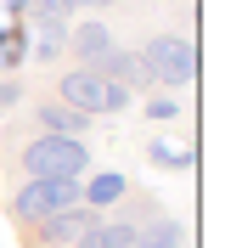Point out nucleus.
I'll use <instances>...</instances> for the list:
<instances>
[{"mask_svg": "<svg viewBox=\"0 0 242 248\" xmlns=\"http://www.w3.org/2000/svg\"><path fill=\"white\" fill-rule=\"evenodd\" d=\"M6 170L12 181H85L91 175V153L74 136H23L17 147H6Z\"/></svg>", "mask_w": 242, "mask_h": 248, "instance_id": "f257e3e1", "label": "nucleus"}, {"mask_svg": "<svg viewBox=\"0 0 242 248\" xmlns=\"http://www.w3.org/2000/svg\"><path fill=\"white\" fill-rule=\"evenodd\" d=\"M51 102L96 119V113H130L136 96L124 91V85H113L107 74H96V68H62V74L51 79Z\"/></svg>", "mask_w": 242, "mask_h": 248, "instance_id": "f03ea898", "label": "nucleus"}, {"mask_svg": "<svg viewBox=\"0 0 242 248\" xmlns=\"http://www.w3.org/2000/svg\"><path fill=\"white\" fill-rule=\"evenodd\" d=\"M74 203H85L79 181H17L12 198H6V220L17 226V237H29L40 220L62 215V209H74Z\"/></svg>", "mask_w": 242, "mask_h": 248, "instance_id": "7ed1b4c3", "label": "nucleus"}, {"mask_svg": "<svg viewBox=\"0 0 242 248\" xmlns=\"http://www.w3.org/2000/svg\"><path fill=\"white\" fill-rule=\"evenodd\" d=\"M141 62L158 91H186L197 79V40L192 34H152L141 46Z\"/></svg>", "mask_w": 242, "mask_h": 248, "instance_id": "20e7f679", "label": "nucleus"}, {"mask_svg": "<svg viewBox=\"0 0 242 248\" xmlns=\"http://www.w3.org/2000/svg\"><path fill=\"white\" fill-rule=\"evenodd\" d=\"M96 74H107L113 85H124L130 96H152V91H158L152 74H147V62H141V51H130V46H113L102 62H96Z\"/></svg>", "mask_w": 242, "mask_h": 248, "instance_id": "39448f33", "label": "nucleus"}, {"mask_svg": "<svg viewBox=\"0 0 242 248\" xmlns=\"http://www.w3.org/2000/svg\"><path fill=\"white\" fill-rule=\"evenodd\" d=\"M23 119H29V130L34 136H85V130H91V119H85V113H74V108H62V102H29V113H23Z\"/></svg>", "mask_w": 242, "mask_h": 248, "instance_id": "423d86ee", "label": "nucleus"}, {"mask_svg": "<svg viewBox=\"0 0 242 248\" xmlns=\"http://www.w3.org/2000/svg\"><path fill=\"white\" fill-rule=\"evenodd\" d=\"M68 51H74L79 68H96V62L113 51V34H107V23H68Z\"/></svg>", "mask_w": 242, "mask_h": 248, "instance_id": "0eeeda50", "label": "nucleus"}, {"mask_svg": "<svg viewBox=\"0 0 242 248\" xmlns=\"http://www.w3.org/2000/svg\"><path fill=\"white\" fill-rule=\"evenodd\" d=\"M130 248H186V226L164 209V215H152L147 226H136V243Z\"/></svg>", "mask_w": 242, "mask_h": 248, "instance_id": "6e6552de", "label": "nucleus"}, {"mask_svg": "<svg viewBox=\"0 0 242 248\" xmlns=\"http://www.w3.org/2000/svg\"><path fill=\"white\" fill-rule=\"evenodd\" d=\"M130 243H136V226H124V220L102 215V220H96V226H91L85 237H79L74 248H130Z\"/></svg>", "mask_w": 242, "mask_h": 248, "instance_id": "1a4fd4ad", "label": "nucleus"}, {"mask_svg": "<svg viewBox=\"0 0 242 248\" xmlns=\"http://www.w3.org/2000/svg\"><path fill=\"white\" fill-rule=\"evenodd\" d=\"M79 192H85V203L102 215L107 203H119L124 192H130V181H124V175H96V181H79Z\"/></svg>", "mask_w": 242, "mask_h": 248, "instance_id": "9d476101", "label": "nucleus"}, {"mask_svg": "<svg viewBox=\"0 0 242 248\" xmlns=\"http://www.w3.org/2000/svg\"><path fill=\"white\" fill-rule=\"evenodd\" d=\"M62 51H68V29H57V23H40V29H29V57L57 62Z\"/></svg>", "mask_w": 242, "mask_h": 248, "instance_id": "9b49d317", "label": "nucleus"}, {"mask_svg": "<svg viewBox=\"0 0 242 248\" xmlns=\"http://www.w3.org/2000/svg\"><path fill=\"white\" fill-rule=\"evenodd\" d=\"M147 158L158 164V170H186V164H192V153H175L169 141H152V147H147Z\"/></svg>", "mask_w": 242, "mask_h": 248, "instance_id": "f8f14e48", "label": "nucleus"}, {"mask_svg": "<svg viewBox=\"0 0 242 248\" xmlns=\"http://www.w3.org/2000/svg\"><path fill=\"white\" fill-rule=\"evenodd\" d=\"M175 113H181V102H175V96H158V91H152V102H147V119H158V124H169V119H175Z\"/></svg>", "mask_w": 242, "mask_h": 248, "instance_id": "ddd939ff", "label": "nucleus"}, {"mask_svg": "<svg viewBox=\"0 0 242 248\" xmlns=\"http://www.w3.org/2000/svg\"><path fill=\"white\" fill-rule=\"evenodd\" d=\"M17 102H23V85L6 74V79H0V113H6V108H17Z\"/></svg>", "mask_w": 242, "mask_h": 248, "instance_id": "4468645a", "label": "nucleus"}, {"mask_svg": "<svg viewBox=\"0 0 242 248\" xmlns=\"http://www.w3.org/2000/svg\"><path fill=\"white\" fill-rule=\"evenodd\" d=\"M102 6H119V0H68V12H102Z\"/></svg>", "mask_w": 242, "mask_h": 248, "instance_id": "2eb2a0df", "label": "nucleus"}, {"mask_svg": "<svg viewBox=\"0 0 242 248\" xmlns=\"http://www.w3.org/2000/svg\"><path fill=\"white\" fill-rule=\"evenodd\" d=\"M181 6H192V0H181Z\"/></svg>", "mask_w": 242, "mask_h": 248, "instance_id": "dca6fc26", "label": "nucleus"}]
</instances>
